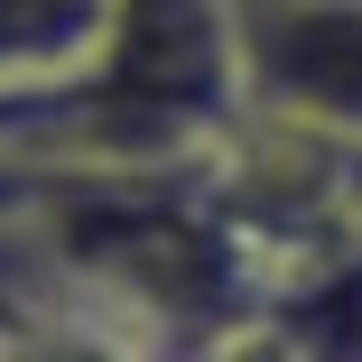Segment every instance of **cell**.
<instances>
[{"label": "cell", "mask_w": 362, "mask_h": 362, "mask_svg": "<svg viewBox=\"0 0 362 362\" xmlns=\"http://www.w3.org/2000/svg\"><path fill=\"white\" fill-rule=\"evenodd\" d=\"M242 84L334 139H362V0H233Z\"/></svg>", "instance_id": "obj_1"}, {"label": "cell", "mask_w": 362, "mask_h": 362, "mask_svg": "<svg viewBox=\"0 0 362 362\" xmlns=\"http://www.w3.org/2000/svg\"><path fill=\"white\" fill-rule=\"evenodd\" d=\"M260 325L288 344V362H362V233L307 251L279 279Z\"/></svg>", "instance_id": "obj_2"}, {"label": "cell", "mask_w": 362, "mask_h": 362, "mask_svg": "<svg viewBox=\"0 0 362 362\" xmlns=\"http://www.w3.org/2000/svg\"><path fill=\"white\" fill-rule=\"evenodd\" d=\"M112 37V0H0V84H47L65 65H93Z\"/></svg>", "instance_id": "obj_3"}, {"label": "cell", "mask_w": 362, "mask_h": 362, "mask_svg": "<svg viewBox=\"0 0 362 362\" xmlns=\"http://www.w3.org/2000/svg\"><path fill=\"white\" fill-rule=\"evenodd\" d=\"M0 362H149V353L93 316H19V325H0Z\"/></svg>", "instance_id": "obj_4"}, {"label": "cell", "mask_w": 362, "mask_h": 362, "mask_svg": "<svg viewBox=\"0 0 362 362\" xmlns=\"http://www.w3.org/2000/svg\"><path fill=\"white\" fill-rule=\"evenodd\" d=\"M195 362H288V344H279L269 325H242V334H223V344H204Z\"/></svg>", "instance_id": "obj_5"}]
</instances>
